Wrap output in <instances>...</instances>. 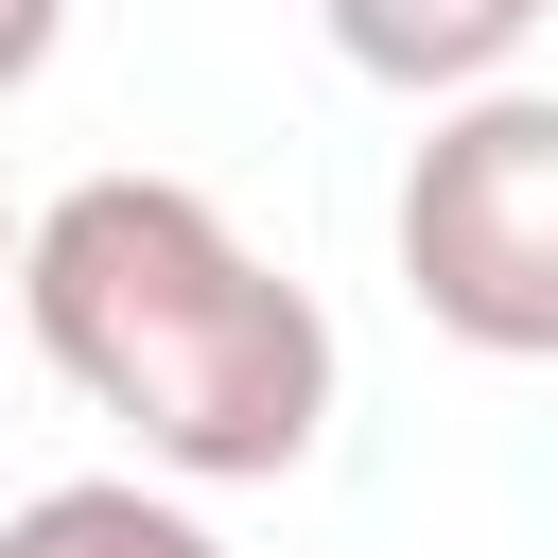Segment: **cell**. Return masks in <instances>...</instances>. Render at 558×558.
Segmentation results:
<instances>
[{
    "instance_id": "6",
    "label": "cell",
    "mask_w": 558,
    "mask_h": 558,
    "mask_svg": "<svg viewBox=\"0 0 558 558\" xmlns=\"http://www.w3.org/2000/svg\"><path fill=\"white\" fill-rule=\"evenodd\" d=\"M17 244H35V209H17V192H0V296H17Z\"/></svg>"
},
{
    "instance_id": "1",
    "label": "cell",
    "mask_w": 558,
    "mask_h": 558,
    "mask_svg": "<svg viewBox=\"0 0 558 558\" xmlns=\"http://www.w3.org/2000/svg\"><path fill=\"white\" fill-rule=\"evenodd\" d=\"M17 314L87 418L174 488H279L331 436V314L192 174H70L17 244Z\"/></svg>"
},
{
    "instance_id": "5",
    "label": "cell",
    "mask_w": 558,
    "mask_h": 558,
    "mask_svg": "<svg viewBox=\"0 0 558 558\" xmlns=\"http://www.w3.org/2000/svg\"><path fill=\"white\" fill-rule=\"evenodd\" d=\"M52 52H70V0H0V105H17Z\"/></svg>"
},
{
    "instance_id": "4",
    "label": "cell",
    "mask_w": 558,
    "mask_h": 558,
    "mask_svg": "<svg viewBox=\"0 0 558 558\" xmlns=\"http://www.w3.org/2000/svg\"><path fill=\"white\" fill-rule=\"evenodd\" d=\"M0 558H227V541L174 506V471H70V488L0 506Z\"/></svg>"
},
{
    "instance_id": "3",
    "label": "cell",
    "mask_w": 558,
    "mask_h": 558,
    "mask_svg": "<svg viewBox=\"0 0 558 558\" xmlns=\"http://www.w3.org/2000/svg\"><path fill=\"white\" fill-rule=\"evenodd\" d=\"M314 17H331V52H349L366 87H401V105H471V87L523 70V35H541L558 0H314Z\"/></svg>"
},
{
    "instance_id": "2",
    "label": "cell",
    "mask_w": 558,
    "mask_h": 558,
    "mask_svg": "<svg viewBox=\"0 0 558 558\" xmlns=\"http://www.w3.org/2000/svg\"><path fill=\"white\" fill-rule=\"evenodd\" d=\"M401 296L488 366H558V87H471L418 122Z\"/></svg>"
}]
</instances>
